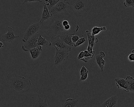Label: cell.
Segmentation results:
<instances>
[{
  "instance_id": "cell-1",
  "label": "cell",
  "mask_w": 134,
  "mask_h": 107,
  "mask_svg": "<svg viewBox=\"0 0 134 107\" xmlns=\"http://www.w3.org/2000/svg\"><path fill=\"white\" fill-rule=\"evenodd\" d=\"M67 11L53 15L51 18L43 23L40 30L42 36L51 41L53 38L59 36L65 32L62 22Z\"/></svg>"
},
{
  "instance_id": "cell-2",
  "label": "cell",
  "mask_w": 134,
  "mask_h": 107,
  "mask_svg": "<svg viewBox=\"0 0 134 107\" xmlns=\"http://www.w3.org/2000/svg\"><path fill=\"white\" fill-rule=\"evenodd\" d=\"M6 81L9 88L20 93L27 92L32 86V81L30 79L15 72L10 73L7 75Z\"/></svg>"
},
{
  "instance_id": "cell-3",
  "label": "cell",
  "mask_w": 134,
  "mask_h": 107,
  "mask_svg": "<svg viewBox=\"0 0 134 107\" xmlns=\"http://www.w3.org/2000/svg\"><path fill=\"white\" fill-rule=\"evenodd\" d=\"M69 8L77 17H88L92 12L93 7L90 0H68Z\"/></svg>"
},
{
  "instance_id": "cell-4",
  "label": "cell",
  "mask_w": 134,
  "mask_h": 107,
  "mask_svg": "<svg viewBox=\"0 0 134 107\" xmlns=\"http://www.w3.org/2000/svg\"><path fill=\"white\" fill-rule=\"evenodd\" d=\"M56 50L55 55L53 58L54 66L57 67L63 64V62L68 59L69 52L70 51L68 49L58 48L55 46H53Z\"/></svg>"
},
{
  "instance_id": "cell-5",
  "label": "cell",
  "mask_w": 134,
  "mask_h": 107,
  "mask_svg": "<svg viewBox=\"0 0 134 107\" xmlns=\"http://www.w3.org/2000/svg\"><path fill=\"white\" fill-rule=\"evenodd\" d=\"M43 24V23L39 22L37 23H32L26 29L24 34L23 39H22L23 42L25 43L28 39L35 35L37 32L40 31Z\"/></svg>"
},
{
  "instance_id": "cell-6",
  "label": "cell",
  "mask_w": 134,
  "mask_h": 107,
  "mask_svg": "<svg viewBox=\"0 0 134 107\" xmlns=\"http://www.w3.org/2000/svg\"><path fill=\"white\" fill-rule=\"evenodd\" d=\"M69 8L68 2L60 0L53 7L49 10L51 15L52 16L55 14L67 11Z\"/></svg>"
},
{
  "instance_id": "cell-7",
  "label": "cell",
  "mask_w": 134,
  "mask_h": 107,
  "mask_svg": "<svg viewBox=\"0 0 134 107\" xmlns=\"http://www.w3.org/2000/svg\"><path fill=\"white\" fill-rule=\"evenodd\" d=\"M40 31L37 32L35 35L28 39L22 46V49L25 51H28L30 49L37 46V41L38 37L40 34Z\"/></svg>"
},
{
  "instance_id": "cell-8",
  "label": "cell",
  "mask_w": 134,
  "mask_h": 107,
  "mask_svg": "<svg viewBox=\"0 0 134 107\" xmlns=\"http://www.w3.org/2000/svg\"><path fill=\"white\" fill-rule=\"evenodd\" d=\"M7 29L8 32L5 34H3L2 36V39L4 42L7 43H12L14 42L15 39L18 38L19 35H15L14 30L12 27H8Z\"/></svg>"
},
{
  "instance_id": "cell-9",
  "label": "cell",
  "mask_w": 134,
  "mask_h": 107,
  "mask_svg": "<svg viewBox=\"0 0 134 107\" xmlns=\"http://www.w3.org/2000/svg\"><path fill=\"white\" fill-rule=\"evenodd\" d=\"M38 98L34 103L33 107H49V101L45 94H38Z\"/></svg>"
},
{
  "instance_id": "cell-10",
  "label": "cell",
  "mask_w": 134,
  "mask_h": 107,
  "mask_svg": "<svg viewBox=\"0 0 134 107\" xmlns=\"http://www.w3.org/2000/svg\"><path fill=\"white\" fill-rule=\"evenodd\" d=\"M52 46H55L58 48L62 49H68L71 50V47L66 44L60 39L59 36L53 38L51 41Z\"/></svg>"
},
{
  "instance_id": "cell-11",
  "label": "cell",
  "mask_w": 134,
  "mask_h": 107,
  "mask_svg": "<svg viewBox=\"0 0 134 107\" xmlns=\"http://www.w3.org/2000/svg\"><path fill=\"white\" fill-rule=\"evenodd\" d=\"M74 34L75 33L70 31H65L61 33L59 37L63 42L72 47L74 46V43L71 40V36Z\"/></svg>"
},
{
  "instance_id": "cell-12",
  "label": "cell",
  "mask_w": 134,
  "mask_h": 107,
  "mask_svg": "<svg viewBox=\"0 0 134 107\" xmlns=\"http://www.w3.org/2000/svg\"><path fill=\"white\" fill-rule=\"evenodd\" d=\"M115 84L118 89L128 92V87L126 80L123 78H117L114 79Z\"/></svg>"
},
{
  "instance_id": "cell-13",
  "label": "cell",
  "mask_w": 134,
  "mask_h": 107,
  "mask_svg": "<svg viewBox=\"0 0 134 107\" xmlns=\"http://www.w3.org/2000/svg\"><path fill=\"white\" fill-rule=\"evenodd\" d=\"M118 99V97L117 95H113L104 101L102 104L101 106L103 107H116Z\"/></svg>"
},
{
  "instance_id": "cell-14",
  "label": "cell",
  "mask_w": 134,
  "mask_h": 107,
  "mask_svg": "<svg viewBox=\"0 0 134 107\" xmlns=\"http://www.w3.org/2000/svg\"><path fill=\"white\" fill-rule=\"evenodd\" d=\"M105 52L100 51L99 54L97 55L96 57V63L100 68L102 72H103V69L105 63V61L103 59V58L105 57Z\"/></svg>"
},
{
  "instance_id": "cell-15",
  "label": "cell",
  "mask_w": 134,
  "mask_h": 107,
  "mask_svg": "<svg viewBox=\"0 0 134 107\" xmlns=\"http://www.w3.org/2000/svg\"><path fill=\"white\" fill-rule=\"evenodd\" d=\"M43 50L42 46H37L36 47L29 50L31 57L33 60H36L40 55L41 51Z\"/></svg>"
},
{
  "instance_id": "cell-16",
  "label": "cell",
  "mask_w": 134,
  "mask_h": 107,
  "mask_svg": "<svg viewBox=\"0 0 134 107\" xmlns=\"http://www.w3.org/2000/svg\"><path fill=\"white\" fill-rule=\"evenodd\" d=\"M51 17V14L49 12L47 7L46 3H44V4L43 13H42V15H41V19L40 22L43 24L44 22L48 20Z\"/></svg>"
},
{
  "instance_id": "cell-17",
  "label": "cell",
  "mask_w": 134,
  "mask_h": 107,
  "mask_svg": "<svg viewBox=\"0 0 134 107\" xmlns=\"http://www.w3.org/2000/svg\"><path fill=\"white\" fill-rule=\"evenodd\" d=\"M85 33L87 37L88 45H91L94 46L95 44L99 42V40L97 37H96L95 35L92 34L89 30H86Z\"/></svg>"
},
{
  "instance_id": "cell-18",
  "label": "cell",
  "mask_w": 134,
  "mask_h": 107,
  "mask_svg": "<svg viewBox=\"0 0 134 107\" xmlns=\"http://www.w3.org/2000/svg\"><path fill=\"white\" fill-rule=\"evenodd\" d=\"M37 46H41L46 47L52 46V44L51 41H49L45 37L42 36V35L41 34L37 39Z\"/></svg>"
},
{
  "instance_id": "cell-19",
  "label": "cell",
  "mask_w": 134,
  "mask_h": 107,
  "mask_svg": "<svg viewBox=\"0 0 134 107\" xmlns=\"http://www.w3.org/2000/svg\"><path fill=\"white\" fill-rule=\"evenodd\" d=\"M128 87V92L134 93V79L132 76L128 75L125 79Z\"/></svg>"
},
{
  "instance_id": "cell-20",
  "label": "cell",
  "mask_w": 134,
  "mask_h": 107,
  "mask_svg": "<svg viewBox=\"0 0 134 107\" xmlns=\"http://www.w3.org/2000/svg\"><path fill=\"white\" fill-rule=\"evenodd\" d=\"M79 101V99H76V98H67L63 106L65 107H76Z\"/></svg>"
},
{
  "instance_id": "cell-21",
  "label": "cell",
  "mask_w": 134,
  "mask_h": 107,
  "mask_svg": "<svg viewBox=\"0 0 134 107\" xmlns=\"http://www.w3.org/2000/svg\"><path fill=\"white\" fill-rule=\"evenodd\" d=\"M107 30V28L105 26L103 27H98L97 26H94L92 28L91 30L92 34L94 35H96L99 34L100 32L103 31H105Z\"/></svg>"
},
{
  "instance_id": "cell-22",
  "label": "cell",
  "mask_w": 134,
  "mask_h": 107,
  "mask_svg": "<svg viewBox=\"0 0 134 107\" xmlns=\"http://www.w3.org/2000/svg\"><path fill=\"white\" fill-rule=\"evenodd\" d=\"M46 5L48 10L53 7L59 1V0H45Z\"/></svg>"
},
{
  "instance_id": "cell-23",
  "label": "cell",
  "mask_w": 134,
  "mask_h": 107,
  "mask_svg": "<svg viewBox=\"0 0 134 107\" xmlns=\"http://www.w3.org/2000/svg\"><path fill=\"white\" fill-rule=\"evenodd\" d=\"M123 4L125 7H134V0H124Z\"/></svg>"
},
{
  "instance_id": "cell-24",
  "label": "cell",
  "mask_w": 134,
  "mask_h": 107,
  "mask_svg": "<svg viewBox=\"0 0 134 107\" xmlns=\"http://www.w3.org/2000/svg\"><path fill=\"white\" fill-rule=\"evenodd\" d=\"M86 41V39L85 37H81L74 44V47H76L83 44Z\"/></svg>"
},
{
  "instance_id": "cell-25",
  "label": "cell",
  "mask_w": 134,
  "mask_h": 107,
  "mask_svg": "<svg viewBox=\"0 0 134 107\" xmlns=\"http://www.w3.org/2000/svg\"><path fill=\"white\" fill-rule=\"evenodd\" d=\"M128 59L129 61H130V62H134V50H132L131 53L129 54L128 57Z\"/></svg>"
},
{
  "instance_id": "cell-26",
  "label": "cell",
  "mask_w": 134,
  "mask_h": 107,
  "mask_svg": "<svg viewBox=\"0 0 134 107\" xmlns=\"http://www.w3.org/2000/svg\"><path fill=\"white\" fill-rule=\"evenodd\" d=\"M79 39H80V37L78 35L74 34L71 36V40H72V42L74 44Z\"/></svg>"
},
{
  "instance_id": "cell-27",
  "label": "cell",
  "mask_w": 134,
  "mask_h": 107,
  "mask_svg": "<svg viewBox=\"0 0 134 107\" xmlns=\"http://www.w3.org/2000/svg\"><path fill=\"white\" fill-rule=\"evenodd\" d=\"M93 46H92L91 45H88V46L87 48V50L91 53V54H92L93 55H94L95 53V51H94L93 50Z\"/></svg>"
},
{
  "instance_id": "cell-28",
  "label": "cell",
  "mask_w": 134,
  "mask_h": 107,
  "mask_svg": "<svg viewBox=\"0 0 134 107\" xmlns=\"http://www.w3.org/2000/svg\"><path fill=\"white\" fill-rule=\"evenodd\" d=\"M88 72L86 73L85 74H82L81 75V78L80 79V81H84L86 80L88 78Z\"/></svg>"
},
{
  "instance_id": "cell-29",
  "label": "cell",
  "mask_w": 134,
  "mask_h": 107,
  "mask_svg": "<svg viewBox=\"0 0 134 107\" xmlns=\"http://www.w3.org/2000/svg\"><path fill=\"white\" fill-rule=\"evenodd\" d=\"M88 72H89V71L87 69V68L84 66H83L81 69L80 74V75H81L82 74H85V73Z\"/></svg>"
},
{
  "instance_id": "cell-30",
  "label": "cell",
  "mask_w": 134,
  "mask_h": 107,
  "mask_svg": "<svg viewBox=\"0 0 134 107\" xmlns=\"http://www.w3.org/2000/svg\"><path fill=\"white\" fill-rule=\"evenodd\" d=\"M84 57H93L94 56V55L89 53L87 50H86L84 51Z\"/></svg>"
},
{
  "instance_id": "cell-31",
  "label": "cell",
  "mask_w": 134,
  "mask_h": 107,
  "mask_svg": "<svg viewBox=\"0 0 134 107\" xmlns=\"http://www.w3.org/2000/svg\"><path fill=\"white\" fill-rule=\"evenodd\" d=\"M92 58L93 57H84L83 58H81V59L80 60L84 62H85V63H87V62L89 61V60H90V59H91V58Z\"/></svg>"
},
{
  "instance_id": "cell-32",
  "label": "cell",
  "mask_w": 134,
  "mask_h": 107,
  "mask_svg": "<svg viewBox=\"0 0 134 107\" xmlns=\"http://www.w3.org/2000/svg\"><path fill=\"white\" fill-rule=\"evenodd\" d=\"M84 57V51H81L79 53V55L77 56V59L79 60H80L81 58H83Z\"/></svg>"
},
{
  "instance_id": "cell-33",
  "label": "cell",
  "mask_w": 134,
  "mask_h": 107,
  "mask_svg": "<svg viewBox=\"0 0 134 107\" xmlns=\"http://www.w3.org/2000/svg\"><path fill=\"white\" fill-rule=\"evenodd\" d=\"M32 1H38L40 3L43 2L41 0H24V2L22 3V4H24L27 2H32Z\"/></svg>"
},
{
  "instance_id": "cell-34",
  "label": "cell",
  "mask_w": 134,
  "mask_h": 107,
  "mask_svg": "<svg viewBox=\"0 0 134 107\" xmlns=\"http://www.w3.org/2000/svg\"><path fill=\"white\" fill-rule=\"evenodd\" d=\"M4 47V45L3 43L1 41H0V49H3Z\"/></svg>"
},
{
  "instance_id": "cell-35",
  "label": "cell",
  "mask_w": 134,
  "mask_h": 107,
  "mask_svg": "<svg viewBox=\"0 0 134 107\" xmlns=\"http://www.w3.org/2000/svg\"><path fill=\"white\" fill-rule=\"evenodd\" d=\"M63 1H65V2H68V0H63Z\"/></svg>"
},
{
  "instance_id": "cell-36",
  "label": "cell",
  "mask_w": 134,
  "mask_h": 107,
  "mask_svg": "<svg viewBox=\"0 0 134 107\" xmlns=\"http://www.w3.org/2000/svg\"><path fill=\"white\" fill-rule=\"evenodd\" d=\"M59 1H60V0H59Z\"/></svg>"
}]
</instances>
